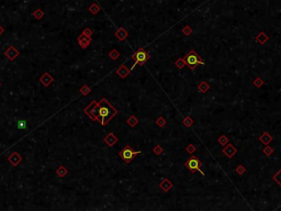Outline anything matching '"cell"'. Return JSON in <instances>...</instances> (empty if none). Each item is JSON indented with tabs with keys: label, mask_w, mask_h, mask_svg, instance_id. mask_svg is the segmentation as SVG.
<instances>
[{
	"label": "cell",
	"mask_w": 281,
	"mask_h": 211,
	"mask_svg": "<svg viewBox=\"0 0 281 211\" xmlns=\"http://www.w3.org/2000/svg\"><path fill=\"white\" fill-rule=\"evenodd\" d=\"M85 113L92 121H98L102 127H105L110 121L118 114V110L105 98H101L100 101H92L86 107Z\"/></svg>",
	"instance_id": "cell-1"
},
{
	"label": "cell",
	"mask_w": 281,
	"mask_h": 211,
	"mask_svg": "<svg viewBox=\"0 0 281 211\" xmlns=\"http://www.w3.org/2000/svg\"><path fill=\"white\" fill-rule=\"evenodd\" d=\"M149 57H151V56H149V53H148L147 51H145L143 48H140L133 55H132V59H133L135 63H134L133 66L131 67V70L134 69V67H135L137 64L140 66H143L144 63L149 59Z\"/></svg>",
	"instance_id": "cell-2"
},
{
	"label": "cell",
	"mask_w": 281,
	"mask_h": 211,
	"mask_svg": "<svg viewBox=\"0 0 281 211\" xmlns=\"http://www.w3.org/2000/svg\"><path fill=\"white\" fill-rule=\"evenodd\" d=\"M137 154H140V151H134L130 145H125L119 152V156L122 158L124 163L129 164L132 162V160L136 156Z\"/></svg>",
	"instance_id": "cell-3"
},
{
	"label": "cell",
	"mask_w": 281,
	"mask_h": 211,
	"mask_svg": "<svg viewBox=\"0 0 281 211\" xmlns=\"http://www.w3.org/2000/svg\"><path fill=\"white\" fill-rule=\"evenodd\" d=\"M184 62H186V64H187L191 69L195 68L198 64H203L202 59L199 57V55L193 51L189 52V53L186 55V57H184Z\"/></svg>",
	"instance_id": "cell-4"
},
{
	"label": "cell",
	"mask_w": 281,
	"mask_h": 211,
	"mask_svg": "<svg viewBox=\"0 0 281 211\" xmlns=\"http://www.w3.org/2000/svg\"><path fill=\"white\" fill-rule=\"evenodd\" d=\"M186 167L189 168V171H192V173H195V171H199L200 173H202V171L200 169V166H201V164H200V162H199V160L197 158V157L192 156L190 157L189 160L186 162ZM203 174V173H202Z\"/></svg>",
	"instance_id": "cell-5"
},
{
	"label": "cell",
	"mask_w": 281,
	"mask_h": 211,
	"mask_svg": "<svg viewBox=\"0 0 281 211\" xmlns=\"http://www.w3.org/2000/svg\"><path fill=\"white\" fill-rule=\"evenodd\" d=\"M4 55H6V57L9 59V61H15V58L18 57L19 55H20V52L17 50V48L13 46V45H10L9 48L6 50V52H4Z\"/></svg>",
	"instance_id": "cell-6"
},
{
	"label": "cell",
	"mask_w": 281,
	"mask_h": 211,
	"mask_svg": "<svg viewBox=\"0 0 281 211\" xmlns=\"http://www.w3.org/2000/svg\"><path fill=\"white\" fill-rule=\"evenodd\" d=\"M7 160L12 166H18L19 164L22 162V157L18 152H13V153H11L10 155L8 156Z\"/></svg>",
	"instance_id": "cell-7"
},
{
	"label": "cell",
	"mask_w": 281,
	"mask_h": 211,
	"mask_svg": "<svg viewBox=\"0 0 281 211\" xmlns=\"http://www.w3.org/2000/svg\"><path fill=\"white\" fill-rule=\"evenodd\" d=\"M77 41H78V44L80 45V48H83V50H86V48L89 46V44H90L91 37H85L83 34H80L79 37H78V39H77Z\"/></svg>",
	"instance_id": "cell-8"
},
{
	"label": "cell",
	"mask_w": 281,
	"mask_h": 211,
	"mask_svg": "<svg viewBox=\"0 0 281 211\" xmlns=\"http://www.w3.org/2000/svg\"><path fill=\"white\" fill-rule=\"evenodd\" d=\"M103 142L107 144L108 146H110V147H112V146L116 145V143L118 142V138L116 136V134L114 133H109L108 135H105V138H103Z\"/></svg>",
	"instance_id": "cell-9"
},
{
	"label": "cell",
	"mask_w": 281,
	"mask_h": 211,
	"mask_svg": "<svg viewBox=\"0 0 281 211\" xmlns=\"http://www.w3.org/2000/svg\"><path fill=\"white\" fill-rule=\"evenodd\" d=\"M40 81L44 85V86H45V87H48V86L54 81V78L50 76L47 72H45V73L40 77Z\"/></svg>",
	"instance_id": "cell-10"
},
{
	"label": "cell",
	"mask_w": 281,
	"mask_h": 211,
	"mask_svg": "<svg viewBox=\"0 0 281 211\" xmlns=\"http://www.w3.org/2000/svg\"><path fill=\"white\" fill-rule=\"evenodd\" d=\"M114 35H116V37L120 41V42H123L126 37H129V32H127L124 28H119V30H116V31Z\"/></svg>",
	"instance_id": "cell-11"
},
{
	"label": "cell",
	"mask_w": 281,
	"mask_h": 211,
	"mask_svg": "<svg viewBox=\"0 0 281 211\" xmlns=\"http://www.w3.org/2000/svg\"><path fill=\"white\" fill-rule=\"evenodd\" d=\"M130 73H131V68H127V67L125 66V64H122L119 68L116 69V74H118L121 78H125V77H127Z\"/></svg>",
	"instance_id": "cell-12"
},
{
	"label": "cell",
	"mask_w": 281,
	"mask_h": 211,
	"mask_svg": "<svg viewBox=\"0 0 281 211\" xmlns=\"http://www.w3.org/2000/svg\"><path fill=\"white\" fill-rule=\"evenodd\" d=\"M159 186H160V188H162V189L166 193V191H168V190H169L170 188L173 187V184H171V182H170L168 179H164V180L160 182V185H159Z\"/></svg>",
	"instance_id": "cell-13"
},
{
	"label": "cell",
	"mask_w": 281,
	"mask_h": 211,
	"mask_svg": "<svg viewBox=\"0 0 281 211\" xmlns=\"http://www.w3.org/2000/svg\"><path fill=\"white\" fill-rule=\"evenodd\" d=\"M126 123L129 124L131 127H134L138 124V119L135 116H130L127 118V120H126Z\"/></svg>",
	"instance_id": "cell-14"
},
{
	"label": "cell",
	"mask_w": 281,
	"mask_h": 211,
	"mask_svg": "<svg viewBox=\"0 0 281 211\" xmlns=\"http://www.w3.org/2000/svg\"><path fill=\"white\" fill-rule=\"evenodd\" d=\"M67 173H68L67 168H66L65 166H63V165H61V166L56 169V174H57V176L58 177H61V178L65 177L66 175H67Z\"/></svg>",
	"instance_id": "cell-15"
},
{
	"label": "cell",
	"mask_w": 281,
	"mask_h": 211,
	"mask_svg": "<svg viewBox=\"0 0 281 211\" xmlns=\"http://www.w3.org/2000/svg\"><path fill=\"white\" fill-rule=\"evenodd\" d=\"M99 11H100V7H99L97 4H92L90 7H89V12H90L91 15H97Z\"/></svg>",
	"instance_id": "cell-16"
},
{
	"label": "cell",
	"mask_w": 281,
	"mask_h": 211,
	"mask_svg": "<svg viewBox=\"0 0 281 211\" xmlns=\"http://www.w3.org/2000/svg\"><path fill=\"white\" fill-rule=\"evenodd\" d=\"M32 15H33V17H34L35 19L40 20V19H42V18L44 17V11L42 10V9H36V10L32 13Z\"/></svg>",
	"instance_id": "cell-17"
},
{
	"label": "cell",
	"mask_w": 281,
	"mask_h": 211,
	"mask_svg": "<svg viewBox=\"0 0 281 211\" xmlns=\"http://www.w3.org/2000/svg\"><path fill=\"white\" fill-rule=\"evenodd\" d=\"M91 89L87 85H83V86H81V88H80V92L83 94V96H88L89 94H90Z\"/></svg>",
	"instance_id": "cell-18"
},
{
	"label": "cell",
	"mask_w": 281,
	"mask_h": 211,
	"mask_svg": "<svg viewBox=\"0 0 281 211\" xmlns=\"http://www.w3.org/2000/svg\"><path fill=\"white\" fill-rule=\"evenodd\" d=\"M109 56H110L111 59H118V58L120 57V53L116 51V50H112V51L109 53Z\"/></svg>",
	"instance_id": "cell-19"
},
{
	"label": "cell",
	"mask_w": 281,
	"mask_h": 211,
	"mask_svg": "<svg viewBox=\"0 0 281 211\" xmlns=\"http://www.w3.org/2000/svg\"><path fill=\"white\" fill-rule=\"evenodd\" d=\"M156 124H157L158 127H165L166 120L164 119V118H162V116H159L158 119L156 120Z\"/></svg>",
	"instance_id": "cell-20"
},
{
	"label": "cell",
	"mask_w": 281,
	"mask_h": 211,
	"mask_svg": "<svg viewBox=\"0 0 281 211\" xmlns=\"http://www.w3.org/2000/svg\"><path fill=\"white\" fill-rule=\"evenodd\" d=\"M81 34H83L85 37H92V30H91L90 28H86V29L83 31V33H81Z\"/></svg>",
	"instance_id": "cell-21"
},
{
	"label": "cell",
	"mask_w": 281,
	"mask_h": 211,
	"mask_svg": "<svg viewBox=\"0 0 281 211\" xmlns=\"http://www.w3.org/2000/svg\"><path fill=\"white\" fill-rule=\"evenodd\" d=\"M153 152L156 154V155H160L162 153V149L160 145H156L155 147H153Z\"/></svg>",
	"instance_id": "cell-22"
},
{
	"label": "cell",
	"mask_w": 281,
	"mask_h": 211,
	"mask_svg": "<svg viewBox=\"0 0 281 211\" xmlns=\"http://www.w3.org/2000/svg\"><path fill=\"white\" fill-rule=\"evenodd\" d=\"M18 127L20 129V130H23V129H25V127H26V122H25L24 120L18 121Z\"/></svg>",
	"instance_id": "cell-23"
},
{
	"label": "cell",
	"mask_w": 281,
	"mask_h": 211,
	"mask_svg": "<svg viewBox=\"0 0 281 211\" xmlns=\"http://www.w3.org/2000/svg\"><path fill=\"white\" fill-rule=\"evenodd\" d=\"M184 64H186V63H184V59H181V58H180V59H178V61L176 62L177 67H179V68H182Z\"/></svg>",
	"instance_id": "cell-24"
},
{
	"label": "cell",
	"mask_w": 281,
	"mask_h": 211,
	"mask_svg": "<svg viewBox=\"0 0 281 211\" xmlns=\"http://www.w3.org/2000/svg\"><path fill=\"white\" fill-rule=\"evenodd\" d=\"M191 123H192V120H191L190 118H186L184 120V124L186 125V127H190Z\"/></svg>",
	"instance_id": "cell-25"
},
{
	"label": "cell",
	"mask_w": 281,
	"mask_h": 211,
	"mask_svg": "<svg viewBox=\"0 0 281 211\" xmlns=\"http://www.w3.org/2000/svg\"><path fill=\"white\" fill-rule=\"evenodd\" d=\"M184 31V33L186 34V35H188V34H190V32H191V29L189 28V26H184V29L182 30Z\"/></svg>",
	"instance_id": "cell-26"
},
{
	"label": "cell",
	"mask_w": 281,
	"mask_h": 211,
	"mask_svg": "<svg viewBox=\"0 0 281 211\" xmlns=\"http://www.w3.org/2000/svg\"><path fill=\"white\" fill-rule=\"evenodd\" d=\"M187 151H188V152H190V153H192V152L195 151V147H192L191 145H190V146H188V147H187Z\"/></svg>",
	"instance_id": "cell-27"
},
{
	"label": "cell",
	"mask_w": 281,
	"mask_h": 211,
	"mask_svg": "<svg viewBox=\"0 0 281 211\" xmlns=\"http://www.w3.org/2000/svg\"><path fill=\"white\" fill-rule=\"evenodd\" d=\"M4 32V29L1 26H0V35H1V34H2Z\"/></svg>",
	"instance_id": "cell-28"
},
{
	"label": "cell",
	"mask_w": 281,
	"mask_h": 211,
	"mask_svg": "<svg viewBox=\"0 0 281 211\" xmlns=\"http://www.w3.org/2000/svg\"><path fill=\"white\" fill-rule=\"evenodd\" d=\"M0 87H1V83H0Z\"/></svg>",
	"instance_id": "cell-29"
}]
</instances>
